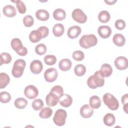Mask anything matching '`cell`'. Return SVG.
Masks as SVG:
<instances>
[{
	"instance_id": "74e56055",
	"label": "cell",
	"mask_w": 128,
	"mask_h": 128,
	"mask_svg": "<svg viewBox=\"0 0 128 128\" xmlns=\"http://www.w3.org/2000/svg\"><path fill=\"white\" fill-rule=\"evenodd\" d=\"M35 51L40 56L43 55L46 52V47L43 44H38L36 46Z\"/></svg>"
},
{
	"instance_id": "ac0fdd59",
	"label": "cell",
	"mask_w": 128,
	"mask_h": 128,
	"mask_svg": "<svg viewBox=\"0 0 128 128\" xmlns=\"http://www.w3.org/2000/svg\"><path fill=\"white\" fill-rule=\"evenodd\" d=\"M46 104L49 106H54L59 102V98L50 92L46 98Z\"/></svg>"
},
{
	"instance_id": "b9f144b4",
	"label": "cell",
	"mask_w": 128,
	"mask_h": 128,
	"mask_svg": "<svg viewBox=\"0 0 128 128\" xmlns=\"http://www.w3.org/2000/svg\"><path fill=\"white\" fill-rule=\"evenodd\" d=\"M38 30L40 32L42 36V38H46L48 36V34L49 30H48V28L46 26H42L38 28Z\"/></svg>"
},
{
	"instance_id": "8fae6325",
	"label": "cell",
	"mask_w": 128,
	"mask_h": 128,
	"mask_svg": "<svg viewBox=\"0 0 128 128\" xmlns=\"http://www.w3.org/2000/svg\"><path fill=\"white\" fill-rule=\"evenodd\" d=\"M43 66L42 62L38 60H36L31 62L30 69L31 72L34 74H40L42 70Z\"/></svg>"
},
{
	"instance_id": "d6986e66",
	"label": "cell",
	"mask_w": 128,
	"mask_h": 128,
	"mask_svg": "<svg viewBox=\"0 0 128 128\" xmlns=\"http://www.w3.org/2000/svg\"><path fill=\"white\" fill-rule=\"evenodd\" d=\"M72 62L68 58L62 59L59 62L58 67L62 71L66 72L70 70L72 66Z\"/></svg>"
},
{
	"instance_id": "5b68a950",
	"label": "cell",
	"mask_w": 128,
	"mask_h": 128,
	"mask_svg": "<svg viewBox=\"0 0 128 128\" xmlns=\"http://www.w3.org/2000/svg\"><path fill=\"white\" fill-rule=\"evenodd\" d=\"M11 46L16 52L20 56H24L28 54L26 48L22 46L21 40L18 38H14L11 41Z\"/></svg>"
},
{
	"instance_id": "3957f363",
	"label": "cell",
	"mask_w": 128,
	"mask_h": 128,
	"mask_svg": "<svg viewBox=\"0 0 128 128\" xmlns=\"http://www.w3.org/2000/svg\"><path fill=\"white\" fill-rule=\"evenodd\" d=\"M102 100L104 104L111 110H116L119 107V103L118 100L110 93H106L103 96Z\"/></svg>"
},
{
	"instance_id": "d6a6232c",
	"label": "cell",
	"mask_w": 128,
	"mask_h": 128,
	"mask_svg": "<svg viewBox=\"0 0 128 128\" xmlns=\"http://www.w3.org/2000/svg\"><path fill=\"white\" fill-rule=\"evenodd\" d=\"M0 66L2 64H7L12 60V57L10 54L7 52H2L0 54Z\"/></svg>"
},
{
	"instance_id": "484cf974",
	"label": "cell",
	"mask_w": 128,
	"mask_h": 128,
	"mask_svg": "<svg viewBox=\"0 0 128 128\" xmlns=\"http://www.w3.org/2000/svg\"><path fill=\"white\" fill-rule=\"evenodd\" d=\"M10 81V78L6 73L1 72L0 74V88H5L9 84Z\"/></svg>"
},
{
	"instance_id": "d4e9b609",
	"label": "cell",
	"mask_w": 128,
	"mask_h": 128,
	"mask_svg": "<svg viewBox=\"0 0 128 128\" xmlns=\"http://www.w3.org/2000/svg\"><path fill=\"white\" fill-rule=\"evenodd\" d=\"M53 16L54 18L57 20H62L66 18V12L62 8H57L53 12Z\"/></svg>"
},
{
	"instance_id": "7bdbcfd3",
	"label": "cell",
	"mask_w": 128,
	"mask_h": 128,
	"mask_svg": "<svg viewBox=\"0 0 128 128\" xmlns=\"http://www.w3.org/2000/svg\"><path fill=\"white\" fill-rule=\"evenodd\" d=\"M128 94H126L122 96V102L124 105L123 108L124 110L126 113H128Z\"/></svg>"
},
{
	"instance_id": "6da1fadb",
	"label": "cell",
	"mask_w": 128,
	"mask_h": 128,
	"mask_svg": "<svg viewBox=\"0 0 128 128\" xmlns=\"http://www.w3.org/2000/svg\"><path fill=\"white\" fill-rule=\"evenodd\" d=\"M104 80L100 74L99 71H96L94 74L90 76L87 80V84L89 88L92 89L104 86Z\"/></svg>"
},
{
	"instance_id": "30bf717a",
	"label": "cell",
	"mask_w": 128,
	"mask_h": 128,
	"mask_svg": "<svg viewBox=\"0 0 128 128\" xmlns=\"http://www.w3.org/2000/svg\"><path fill=\"white\" fill-rule=\"evenodd\" d=\"M116 68L120 70H124L128 68V62L126 58L122 56L118 57L114 62Z\"/></svg>"
},
{
	"instance_id": "f35d334b",
	"label": "cell",
	"mask_w": 128,
	"mask_h": 128,
	"mask_svg": "<svg viewBox=\"0 0 128 128\" xmlns=\"http://www.w3.org/2000/svg\"><path fill=\"white\" fill-rule=\"evenodd\" d=\"M23 23L26 27H30L34 24V18L30 15H27L24 18Z\"/></svg>"
},
{
	"instance_id": "7402d4cb",
	"label": "cell",
	"mask_w": 128,
	"mask_h": 128,
	"mask_svg": "<svg viewBox=\"0 0 128 128\" xmlns=\"http://www.w3.org/2000/svg\"><path fill=\"white\" fill-rule=\"evenodd\" d=\"M36 18L40 20L46 21L49 18L50 14L47 10L43 9H40L36 12Z\"/></svg>"
},
{
	"instance_id": "cb8c5ba5",
	"label": "cell",
	"mask_w": 128,
	"mask_h": 128,
	"mask_svg": "<svg viewBox=\"0 0 128 128\" xmlns=\"http://www.w3.org/2000/svg\"><path fill=\"white\" fill-rule=\"evenodd\" d=\"M116 121V118L114 115L111 113L106 114L104 117L103 122L106 126H113Z\"/></svg>"
},
{
	"instance_id": "7a4b0ae2",
	"label": "cell",
	"mask_w": 128,
	"mask_h": 128,
	"mask_svg": "<svg viewBox=\"0 0 128 128\" xmlns=\"http://www.w3.org/2000/svg\"><path fill=\"white\" fill-rule=\"evenodd\" d=\"M97 42V38L93 34L84 35L79 40L80 46L86 49L96 46Z\"/></svg>"
},
{
	"instance_id": "8d00e7d4",
	"label": "cell",
	"mask_w": 128,
	"mask_h": 128,
	"mask_svg": "<svg viewBox=\"0 0 128 128\" xmlns=\"http://www.w3.org/2000/svg\"><path fill=\"white\" fill-rule=\"evenodd\" d=\"M32 106L34 110H39L43 107L44 102L41 99H36L32 102Z\"/></svg>"
},
{
	"instance_id": "83f0119b",
	"label": "cell",
	"mask_w": 128,
	"mask_h": 128,
	"mask_svg": "<svg viewBox=\"0 0 128 128\" xmlns=\"http://www.w3.org/2000/svg\"><path fill=\"white\" fill-rule=\"evenodd\" d=\"M110 13L105 10L101 11L98 15V20L102 23H106L108 22L110 20Z\"/></svg>"
},
{
	"instance_id": "f546056e",
	"label": "cell",
	"mask_w": 128,
	"mask_h": 128,
	"mask_svg": "<svg viewBox=\"0 0 128 128\" xmlns=\"http://www.w3.org/2000/svg\"><path fill=\"white\" fill-rule=\"evenodd\" d=\"M14 106L18 109H23L26 107L28 104V101L23 98H16L14 102Z\"/></svg>"
},
{
	"instance_id": "ab89813d",
	"label": "cell",
	"mask_w": 128,
	"mask_h": 128,
	"mask_svg": "<svg viewBox=\"0 0 128 128\" xmlns=\"http://www.w3.org/2000/svg\"><path fill=\"white\" fill-rule=\"evenodd\" d=\"M84 57V53L81 50H76L72 54L73 58L76 61L82 60Z\"/></svg>"
},
{
	"instance_id": "4fadbf2b",
	"label": "cell",
	"mask_w": 128,
	"mask_h": 128,
	"mask_svg": "<svg viewBox=\"0 0 128 128\" xmlns=\"http://www.w3.org/2000/svg\"><path fill=\"white\" fill-rule=\"evenodd\" d=\"M98 32L99 36L103 38H108L112 33L110 28L108 26H101L98 27Z\"/></svg>"
},
{
	"instance_id": "f1b7e54d",
	"label": "cell",
	"mask_w": 128,
	"mask_h": 128,
	"mask_svg": "<svg viewBox=\"0 0 128 128\" xmlns=\"http://www.w3.org/2000/svg\"><path fill=\"white\" fill-rule=\"evenodd\" d=\"M52 114V110L48 107L42 108L39 113V116L42 118H48Z\"/></svg>"
},
{
	"instance_id": "4dcf8cb0",
	"label": "cell",
	"mask_w": 128,
	"mask_h": 128,
	"mask_svg": "<svg viewBox=\"0 0 128 128\" xmlns=\"http://www.w3.org/2000/svg\"><path fill=\"white\" fill-rule=\"evenodd\" d=\"M50 92L54 94L58 98H60L61 96L64 94V90L62 88L58 85L54 86L50 90Z\"/></svg>"
},
{
	"instance_id": "60d3db41",
	"label": "cell",
	"mask_w": 128,
	"mask_h": 128,
	"mask_svg": "<svg viewBox=\"0 0 128 128\" xmlns=\"http://www.w3.org/2000/svg\"><path fill=\"white\" fill-rule=\"evenodd\" d=\"M115 27L118 30H122L126 26V22L122 20H118L114 23Z\"/></svg>"
},
{
	"instance_id": "44dd1931",
	"label": "cell",
	"mask_w": 128,
	"mask_h": 128,
	"mask_svg": "<svg viewBox=\"0 0 128 128\" xmlns=\"http://www.w3.org/2000/svg\"><path fill=\"white\" fill-rule=\"evenodd\" d=\"M41 38H42V34L38 30L32 31L29 34V39L33 43L38 42Z\"/></svg>"
},
{
	"instance_id": "8992f818",
	"label": "cell",
	"mask_w": 128,
	"mask_h": 128,
	"mask_svg": "<svg viewBox=\"0 0 128 128\" xmlns=\"http://www.w3.org/2000/svg\"><path fill=\"white\" fill-rule=\"evenodd\" d=\"M67 116L66 111L63 109H58L55 112L53 118L54 123L58 126H62L66 123V119Z\"/></svg>"
},
{
	"instance_id": "836d02e7",
	"label": "cell",
	"mask_w": 128,
	"mask_h": 128,
	"mask_svg": "<svg viewBox=\"0 0 128 128\" xmlns=\"http://www.w3.org/2000/svg\"><path fill=\"white\" fill-rule=\"evenodd\" d=\"M44 61L46 64L51 66L56 64V58L54 55L48 54L44 56Z\"/></svg>"
},
{
	"instance_id": "9a60e30c",
	"label": "cell",
	"mask_w": 128,
	"mask_h": 128,
	"mask_svg": "<svg viewBox=\"0 0 128 128\" xmlns=\"http://www.w3.org/2000/svg\"><path fill=\"white\" fill-rule=\"evenodd\" d=\"M99 72L102 77L107 78L112 74V68L109 64H104L101 66Z\"/></svg>"
},
{
	"instance_id": "d590c367",
	"label": "cell",
	"mask_w": 128,
	"mask_h": 128,
	"mask_svg": "<svg viewBox=\"0 0 128 128\" xmlns=\"http://www.w3.org/2000/svg\"><path fill=\"white\" fill-rule=\"evenodd\" d=\"M14 2H15L16 3V8H18V12L20 14H24L26 12V6L22 0H17L16 1H14Z\"/></svg>"
},
{
	"instance_id": "52a82bcc",
	"label": "cell",
	"mask_w": 128,
	"mask_h": 128,
	"mask_svg": "<svg viewBox=\"0 0 128 128\" xmlns=\"http://www.w3.org/2000/svg\"><path fill=\"white\" fill-rule=\"evenodd\" d=\"M72 17L74 20L80 24H84L87 20L86 15L80 8H76L72 11Z\"/></svg>"
},
{
	"instance_id": "4316f807",
	"label": "cell",
	"mask_w": 128,
	"mask_h": 128,
	"mask_svg": "<svg viewBox=\"0 0 128 128\" xmlns=\"http://www.w3.org/2000/svg\"><path fill=\"white\" fill-rule=\"evenodd\" d=\"M90 105L92 108H98L101 105V100L100 98L97 96H91L89 100Z\"/></svg>"
},
{
	"instance_id": "5bb4252c",
	"label": "cell",
	"mask_w": 128,
	"mask_h": 128,
	"mask_svg": "<svg viewBox=\"0 0 128 128\" xmlns=\"http://www.w3.org/2000/svg\"><path fill=\"white\" fill-rule=\"evenodd\" d=\"M81 28L78 26H70L67 32L68 36L74 39L77 38L81 33Z\"/></svg>"
},
{
	"instance_id": "ee69618b",
	"label": "cell",
	"mask_w": 128,
	"mask_h": 128,
	"mask_svg": "<svg viewBox=\"0 0 128 128\" xmlns=\"http://www.w3.org/2000/svg\"><path fill=\"white\" fill-rule=\"evenodd\" d=\"M105 2H106L108 4H113L116 2V0H104Z\"/></svg>"
},
{
	"instance_id": "603a6c76",
	"label": "cell",
	"mask_w": 128,
	"mask_h": 128,
	"mask_svg": "<svg viewBox=\"0 0 128 128\" xmlns=\"http://www.w3.org/2000/svg\"><path fill=\"white\" fill-rule=\"evenodd\" d=\"M64 32V26L62 24H56L52 28V32L54 36L59 37L62 36Z\"/></svg>"
},
{
	"instance_id": "1f68e13d",
	"label": "cell",
	"mask_w": 128,
	"mask_h": 128,
	"mask_svg": "<svg viewBox=\"0 0 128 128\" xmlns=\"http://www.w3.org/2000/svg\"><path fill=\"white\" fill-rule=\"evenodd\" d=\"M74 72L75 74L78 76H82L86 72V66L82 64H77L74 69Z\"/></svg>"
},
{
	"instance_id": "9c48e42d",
	"label": "cell",
	"mask_w": 128,
	"mask_h": 128,
	"mask_svg": "<svg viewBox=\"0 0 128 128\" xmlns=\"http://www.w3.org/2000/svg\"><path fill=\"white\" fill-rule=\"evenodd\" d=\"M58 72L54 68H49L47 69L44 73V78L46 80L49 82H52L57 78Z\"/></svg>"
},
{
	"instance_id": "ba28073f",
	"label": "cell",
	"mask_w": 128,
	"mask_h": 128,
	"mask_svg": "<svg viewBox=\"0 0 128 128\" xmlns=\"http://www.w3.org/2000/svg\"><path fill=\"white\" fill-rule=\"evenodd\" d=\"M24 94L25 96L29 99H34L38 96V88L33 85H28L24 89Z\"/></svg>"
},
{
	"instance_id": "e0dca14e",
	"label": "cell",
	"mask_w": 128,
	"mask_h": 128,
	"mask_svg": "<svg viewBox=\"0 0 128 128\" xmlns=\"http://www.w3.org/2000/svg\"><path fill=\"white\" fill-rule=\"evenodd\" d=\"M2 12L5 16L9 18L14 17L16 14V11L14 6L10 4L4 6L3 8Z\"/></svg>"
},
{
	"instance_id": "e575fe53",
	"label": "cell",
	"mask_w": 128,
	"mask_h": 128,
	"mask_svg": "<svg viewBox=\"0 0 128 128\" xmlns=\"http://www.w3.org/2000/svg\"><path fill=\"white\" fill-rule=\"evenodd\" d=\"M11 100L10 94L6 92H2L0 93V101L2 103L8 102Z\"/></svg>"
},
{
	"instance_id": "2e32d148",
	"label": "cell",
	"mask_w": 128,
	"mask_h": 128,
	"mask_svg": "<svg viewBox=\"0 0 128 128\" xmlns=\"http://www.w3.org/2000/svg\"><path fill=\"white\" fill-rule=\"evenodd\" d=\"M59 102L62 106L68 108L72 104V98L68 94H63L59 98Z\"/></svg>"
},
{
	"instance_id": "ffe728a7",
	"label": "cell",
	"mask_w": 128,
	"mask_h": 128,
	"mask_svg": "<svg viewBox=\"0 0 128 128\" xmlns=\"http://www.w3.org/2000/svg\"><path fill=\"white\" fill-rule=\"evenodd\" d=\"M113 42L118 46H123L126 42L124 36L120 34H115L112 38Z\"/></svg>"
},
{
	"instance_id": "7c38bea8",
	"label": "cell",
	"mask_w": 128,
	"mask_h": 128,
	"mask_svg": "<svg viewBox=\"0 0 128 128\" xmlns=\"http://www.w3.org/2000/svg\"><path fill=\"white\" fill-rule=\"evenodd\" d=\"M94 114V108L88 104L82 106L80 110V114L82 118H89L91 117Z\"/></svg>"
},
{
	"instance_id": "277c9868",
	"label": "cell",
	"mask_w": 128,
	"mask_h": 128,
	"mask_svg": "<svg viewBox=\"0 0 128 128\" xmlns=\"http://www.w3.org/2000/svg\"><path fill=\"white\" fill-rule=\"evenodd\" d=\"M26 65V62L24 60L18 59L16 60L14 64L12 71V76L16 78H20L23 74Z\"/></svg>"
}]
</instances>
